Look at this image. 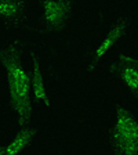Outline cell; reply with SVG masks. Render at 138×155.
Wrapping results in <instances>:
<instances>
[{"instance_id": "cell-1", "label": "cell", "mask_w": 138, "mask_h": 155, "mask_svg": "<svg viewBox=\"0 0 138 155\" xmlns=\"http://www.w3.org/2000/svg\"><path fill=\"white\" fill-rule=\"evenodd\" d=\"M0 65L6 72L10 107L14 111L18 127L33 123L30 75L22 64L21 46L17 39L8 40L0 48Z\"/></svg>"}, {"instance_id": "cell-2", "label": "cell", "mask_w": 138, "mask_h": 155, "mask_svg": "<svg viewBox=\"0 0 138 155\" xmlns=\"http://www.w3.org/2000/svg\"><path fill=\"white\" fill-rule=\"evenodd\" d=\"M112 155H138V116L123 104H116L109 137Z\"/></svg>"}, {"instance_id": "cell-3", "label": "cell", "mask_w": 138, "mask_h": 155, "mask_svg": "<svg viewBox=\"0 0 138 155\" xmlns=\"http://www.w3.org/2000/svg\"><path fill=\"white\" fill-rule=\"evenodd\" d=\"M127 31H129V17L119 15L113 21L111 28L106 31L104 38L101 39L100 42H98V45L95 46L93 54H91V58L88 60L86 71L93 72L94 69L102 62V60L106 57V54H108L117 43L122 42V39L126 36Z\"/></svg>"}, {"instance_id": "cell-4", "label": "cell", "mask_w": 138, "mask_h": 155, "mask_svg": "<svg viewBox=\"0 0 138 155\" xmlns=\"http://www.w3.org/2000/svg\"><path fill=\"white\" fill-rule=\"evenodd\" d=\"M109 74L117 79L138 101V55L120 51L109 67Z\"/></svg>"}, {"instance_id": "cell-5", "label": "cell", "mask_w": 138, "mask_h": 155, "mask_svg": "<svg viewBox=\"0 0 138 155\" xmlns=\"http://www.w3.org/2000/svg\"><path fill=\"white\" fill-rule=\"evenodd\" d=\"M43 24L48 32L61 31L72 15L75 0H40Z\"/></svg>"}, {"instance_id": "cell-6", "label": "cell", "mask_w": 138, "mask_h": 155, "mask_svg": "<svg viewBox=\"0 0 138 155\" xmlns=\"http://www.w3.org/2000/svg\"><path fill=\"white\" fill-rule=\"evenodd\" d=\"M29 0H0V24L19 28L28 21Z\"/></svg>"}, {"instance_id": "cell-7", "label": "cell", "mask_w": 138, "mask_h": 155, "mask_svg": "<svg viewBox=\"0 0 138 155\" xmlns=\"http://www.w3.org/2000/svg\"><path fill=\"white\" fill-rule=\"evenodd\" d=\"M30 62H32V71H30V86H32L33 97L36 101H40L47 110H51V100L47 93L44 81V72L42 68V57L36 50L30 51Z\"/></svg>"}, {"instance_id": "cell-8", "label": "cell", "mask_w": 138, "mask_h": 155, "mask_svg": "<svg viewBox=\"0 0 138 155\" xmlns=\"http://www.w3.org/2000/svg\"><path fill=\"white\" fill-rule=\"evenodd\" d=\"M37 136V127L35 123L18 127V132L14 134L13 140L8 144L0 147V155H18L28 150L35 143Z\"/></svg>"}, {"instance_id": "cell-9", "label": "cell", "mask_w": 138, "mask_h": 155, "mask_svg": "<svg viewBox=\"0 0 138 155\" xmlns=\"http://www.w3.org/2000/svg\"><path fill=\"white\" fill-rule=\"evenodd\" d=\"M0 147H2V145H0Z\"/></svg>"}]
</instances>
